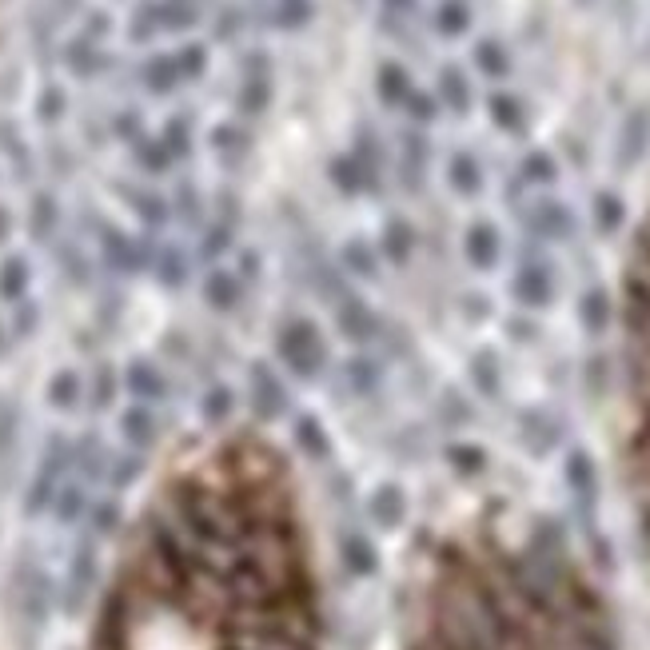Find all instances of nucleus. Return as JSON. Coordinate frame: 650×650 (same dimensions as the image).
Here are the masks:
<instances>
[{
  "label": "nucleus",
  "instance_id": "f257e3e1",
  "mask_svg": "<svg viewBox=\"0 0 650 650\" xmlns=\"http://www.w3.org/2000/svg\"><path fill=\"white\" fill-rule=\"evenodd\" d=\"M108 650H228L216 615L172 591H152L132 579L108 603L104 615Z\"/></svg>",
  "mask_w": 650,
  "mask_h": 650
},
{
  "label": "nucleus",
  "instance_id": "f03ea898",
  "mask_svg": "<svg viewBox=\"0 0 650 650\" xmlns=\"http://www.w3.org/2000/svg\"><path fill=\"white\" fill-rule=\"evenodd\" d=\"M8 607H12V619H16V631L24 639V647L32 650L40 643L52 611L60 607V587L52 583V575L44 571L40 555L32 547H20L12 567H8Z\"/></svg>",
  "mask_w": 650,
  "mask_h": 650
},
{
  "label": "nucleus",
  "instance_id": "7ed1b4c3",
  "mask_svg": "<svg viewBox=\"0 0 650 650\" xmlns=\"http://www.w3.org/2000/svg\"><path fill=\"white\" fill-rule=\"evenodd\" d=\"M68 471H72V439L64 431H48L40 459L32 467V479L24 487V503H20L24 519H40L52 511V499H56L60 483L68 479Z\"/></svg>",
  "mask_w": 650,
  "mask_h": 650
},
{
  "label": "nucleus",
  "instance_id": "20e7f679",
  "mask_svg": "<svg viewBox=\"0 0 650 650\" xmlns=\"http://www.w3.org/2000/svg\"><path fill=\"white\" fill-rule=\"evenodd\" d=\"M100 587V539H92L88 531L76 539L72 555H68V571H64V583H60V611L68 619H80L92 603Z\"/></svg>",
  "mask_w": 650,
  "mask_h": 650
},
{
  "label": "nucleus",
  "instance_id": "39448f33",
  "mask_svg": "<svg viewBox=\"0 0 650 650\" xmlns=\"http://www.w3.org/2000/svg\"><path fill=\"white\" fill-rule=\"evenodd\" d=\"M276 359L300 375V379H316L327 367V343L320 327L312 320H288L276 335Z\"/></svg>",
  "mask_w": 650,
  "mask_h": 650
},
{
  "label": "nucleus",
  "instance_id": "423d86ee",
  "mask_svg": "<svg viewBox=\"0 0 650 650\" xmlns=\"http://www.w3.org/2000/svg\"><path fill=\"white\" fill-rule=\"evenodd\" d=\"M120 379H124V391L132 395V403L160 407V403H168V395H172L168 371H164L156 359H148V355H132V359L120 367Z\"/></svg>",
  "mask_w": 650,
  "mask_h": 650
},
{
  "label": "nucleus",
  "instance_id": "0eeeda50",
  "mask_svg": "<svg viewBox=\"0 0 650 650\" xmlns=\"http://www.w3.org/2000/svg\"><path fill=\"white\" fill-rule=\"evenodd\" d=\"M248 407L260 423H272L288 411V387L280 383V375L264 359H256L248 367Z\"/></svg>",
  "mask_w": 650,
  "mask_h": 650
},
{
  "label": "nucleus",
  "instance_id": "6e6552de",
  "mask_svg": "<svg viewBox=\"0 0 650 650\" xmlns=\"http://www.w3.org/2000/svg\"><path fill=\"white\" fill-rule=\"evenodd\" d=\"M116 435H120V443L128 451L148 455L160 443V415H156V407H148V403H124L120 415H116Z\"/></svg>",
  "mask_w": 650,
  "mask_h": 650
},
{
  "label": "nucleus",
  "instance_id": "1a4fd4ad",
  "mask_svg": "<svg viewBox=\"0 0 650 650\" xmlns=\"http://www.w3.org/2000/svg\"><path fill=\"white\" fill-rule=\"evenodd\" d=\"M20 427H24L20 403H16L12 395H4V391H0V499L8 495V487H12V475H16Z\"/></svg>",
  "mask_w": 650,
  "mask_h": 650
},
{
  "label": "nucleus",
  "instance_id": "9d476101",
  "mask_svg": "<svg viewBox=\"0 0 650 650\" xmlns=\"http://www.w3.org/2000/svg\"><path fill=\"white\" fill-rule=\"evenodd\" d=\"M108 459H112V447L96 431H84L80 439H72V471L68 475L88 483V487H96L108 475Z\"/></svg>",
  "mask_w": 650,
  "mask_h": 650
},
{
  "label": "nucleus",
  "instance_id": "9b49d317",
  "mask_svg": "<svg viewBox=\"0 0 650 650\" xmlns=\"http://www.w3.org/2000/svg\"><path fill=\"white\" fill-rule=\"evenodd\" d=\"M120 391H124V379H120V367H116V363L96 359L92 371H84V407H88L92 415L112 411L116 399H120Z\"/></svg>",
  "mask_w": 650,
  "mask_h": 650
},
{
  "label": "nucleus",
  "instance_id": "f8f14e48",
  "mask_svg": "<svg viewBox=\"0 0 650 650\" xmlns=\"http://www.w3.org/2000/svg\"><path fill=\"white\" fill-rule=\"evenodd\" d=\"M44 403L56 415H76L84 411V371L80 367H56L44 383Z\"/></svg>",
  "mask_w": 650,
  "mask_h": 650
},
{
  "label": "nucleus",
  "instance_id": "ddd939ff",
  "mask_svg": "<svg viewBox=\"0 0 650 650\" xmlns=\"http://www.w3.org/2000/svg\"><path fill=\"white\" fill-rule=\"evenodd\" d=\"M88 507H92V487L68 475V479L60 483V491H56V499H52V511H48V515H52L60 527H84Z\"/></svg>",
  "mask_w": 650,
  "mask_h": 650
},
{
  "label": "nucleus",
  "instance_id": "4468645a",
  "mask_svg": "<svg viewBox=\"0 0 650 650\" xmlns=\"http://www.w3.org/2000/svg\"><path fill=\"white\" fill-rule=\"evenodd\" d=\"M335 324L351 343H371L379 335V320L371 316V308L355 296H339L335 300Z\"/></svg>",
  "mask_w": 650,
  "mask_h": 650
},
{
  "label": "nucleus",
  "instance_id": "2eb2a0df",
  "mask_svg": "<svg viewBox=\"0 0 650 650\" xmlns=\"http://www.w3.org/2000/svg\"><path fill=\"white\" fill-rule=\"evenodd\" d=\"M650 148V108H635L619 132V168H635Z\"/></svg>",
  "mask_w": 650,
  "mask_h": 650
},
{
  "label": "nucleus",
  "instance_id": "dca6fc26",
  "mask_svg": "<svg viewBox=\"0 0 650 650\" xmlns=\"http://www.w3.org/2000/svg\"><path fill=\"white\" fill-rule=\"evenodd\" d=\"M367 519H371L379 531H395V527L407 519V495H403V487H395V483L375 487L371 499H367Z\"/></svg>",
  "mask_w": 650,
  "mask_h": 650
},
{
  "label": "nucleus",
  "instance_id": "f3484780",
  "mask_svg": "<svg viewBox=\"0 0 650 650\" xmlns=\"http://www.w3.org/2000/svg\"><path fill=\"white\" fill-rule=\"evenodd\" d=\"M339 563H343V571L355 575V579H367V575L379 571V555H375L371 539L359 535V531H343V535H339Z\"/></svg>",
  "mask_w": 650,
  "mask_h": 650
},
{
  "label": "nucleus",
  "instance_id": "a211bd4d",
  "mask_svg": "<svg viewBox=\"0 0 650 650\" xmlns=\"http://www.w3.org/2000/svg\"><path fill=\"white\" fill-rule=\"evenodd\" d=\"M511 296H515L523 308H547V304L555 300L551 272H547V268H539V264L523 268V272L515 276V284H511Z\"/></svg>",
  "mask_w": 650,
  "mask_h": 650
},
{
  "label": "nucleus",
  "instance_id": "6ab92c4d",
  "mask_svg": "<svg viewBox=\"0 0 650 650\" xmlns=\"http://www.w3.org/2000/svg\"><path fill=\"white\" fill-rule=\"evenodd\" d=\"M204 304L212 308V312H236V304H240V296H244V284H240V276H232V272H224V268H212L208 276H204Z\"/></svg>",
  "mask_w": 650,
  "mask_h": 650
},
{
  "label": "nucleus",
  "instance_id": "aec40b11",
  "mask_svg": "<svg viewBox=\"0 0 650 650\" xmlns=\"http://www.w3.org/2000/svg\"><path fill=\"white\" fill-rule=\"evenodd\" d=\"M531 228H535V236H543V240H567V236L575 232V216H571L559 200H543V204H535V212H531Z\"/></svg>",
  "mask_w": 650,
  "mask_h": 650
},
{
  "label": "nucleus",
  "instance_id": "412c9836",
  "mask_svg": "<svg viewBox=\"0 0 650 650\" xmlns=\"http://www.w3.org/2000/svg\"><path fill=\"white\" fill-rule=\"evenodd\" d=\"M463 252H467V260H471V268H479V272H491L495 264H499V232L491 228V224H475L471 232H467V240H463Z\"/></svg>",
  "mask_w": 650,
  "mask_h": 650
},
{
  "label": "nucleus",
  "instance_id": "4be33fe9",
  "mask_svg": "<svg viewBox=\"0 0 650 650\" xmlns=\"http://www.w3.org/2000/svg\"><path fill=\"white\" fill-rule=\"evenodd\" d=\"M120 499L116 495H104V499H92V507H88V519H84V531L92 535V539H112L116 531H120Z\"/></svg>",
  "mask_w": 650,
  "mask_h": 650
},
{
  "label": "nucleus",
  "instance_id": "5701e85b",
  "mask_svg": "<svg viewBox=\"0 0 650 650\" xmlns=\"http://www.w3.org/2000/svg\"><path fill=\"white\" fill-rule=\"evenodd\" d=\"M296 447L308 455V463H327L331 459V439H327V431L320 427L316 415L296 419Z\"/></svg>",
  "mask_w": 650,
  "mask_h": 650
},
{
  "label": "nucleus",
  "instance_id": "b1692460",
  "mask_svg": "<svg viewBox=\"0 0 650 650\" xmlns=\"http://www.w3.org/2000/svg\"><path fill=\"white\" fill-rule=\"evenodd\" d=\"M28 284H32V272H28V260L24 256H8L0 264V300L12 308L20 300H28Z\"/></svg>",
  "mask_w": 650,
  "mask_h": 650
},
{
  "label": "nucleus",
  "instance_id": "393cba45",
  "mask_svg": "<svg viewBox=\"0 0 650 650\" xmlns=\"http://www.w3.org/2000/svg\"><path fill=\"white\" fill-rule=\"evenodd\" d=\"M200 415H204L208 427H224L236 415V391L228 383H212L204 391V399H200Z\"/></svg>",
  "mask_w": 650,
  "mask_h": 650
},
{
  "label": "nucleus",
  "instance_id": "a878e982",
  "mask_svg": "<svg viewBox=\"0 0 650 650\" xmlns=\"http://www.w3.org/2000/svg\"><path fill=\"white\" fill-rule=\"evenodd\" d=\"M144 459L148 455H136V451H112V459H108V475H104V483L112 487V491H128L140 475H144Z\"/></svg>",
  "mask_w": 650,
  "mask_h": 650
},
{
  "label": "nucleus",
  "instance_id": "bb28decb",
  "mask_svg": "<svg viewBox=\"0 0 650 650\" xmlns=\"http://www.w3.org/2000/svg\"><path fill=\"white\" fill-rule=\"evenodd\" d=\"M447 180H451V188L459 196H475L483 188V168H479V160L471 152H455L451 164H447Z\"/></svg>",
  "mask_w": 650,
  "mask_h": 650
},
{
  "label": "nucleus",
  "instance_id": "cd10ccee",
  "mask_svg": "<svg viewBox=\"0 0 650 650\" xmlns=\"http://www.w3.org/2000/svg\"><path fill=\"white\" fill-rule=\"evenodd\" d=\"M40 324H44V312H40L36 300H20V304L8 308V331H12L16 343H32L40 335Z\"/></svg>",
  "mask_w": 650,
  "mask_h": 650
},
{
  "label": "nucleus",
  "instance_id": "c85d7f7f",
  "mask_svg": "<svg viewBox=\"0 0 650 650\" xmlns=\"http://www.w3.org/2000/svg\"><path fill=\"white\" fill-rule=\"evenodd\" d=\"M611 296L603 292V288H595V292H587L583 300H579V320H583V327L591 331V335H603L607 327H611Z\"/></svg>",
  "mask_w": 650,
  "mask_h": 650
},
{
  "label": "nucleus",
  "instance_id": "c756f323",
  "mask_svg": "<svg viewBox=\"0 0 650 650\" xmlns=\"http://www.w3.org/2000/svg\"><path fill=\"white\" fill-rule=\"evenodd\" d=\"M339 264H343L351 276H359V280H375V272H379L375 252H371V244H363V240H347L343 252H339Z\"/></svg>",
  "mask_w": 650,
  "mask_h": 650
},
{
  "label": "nucleus",
  "instance_id": "7c9ffc66",
  "mask_svg": "<svg viewBox=\"0 0 650 650\" xmlns=\"http://www.w3.org/2000/svg\"><path fill=\"white\" fill-rule=\"evenodd\" d=\"M343 379H347V387L355 391V395H371L375 387H379V363L375 359H367V355H355V359H347V367H343Z\"/></svg>",
  "mask_w": 650,
  "mask_h": 650
},
{
  "label": "nucleus",
  "instance_id": "2f4dec72",
  "mask_svg": "<svg viewBox=\"0 0 650 650\" xmlns=\"http://www.w3.org/2000/svg\"><path fill=\"white\" fill-rule=\"evenodd\" d=\"M407 96H411V76H407V68L383 64V68H379V100H383V104H407Z\"/></svg>",
  "mask_w": 650,
  "mask_h": 650
},
{
  "label": "nucleus",
  "instance_id": "473e14b6",
  "mask_svg": "<svg viewBox=\"0 0 650 650\" xmlns=\"http://www.w3.org/2000/svg\"><path fill=\"white\" fill-rule=\"evenodd\" d=\"M475 64H479V72L491 76V80H503V76L511 72V56L503 52L499 40H479V44H475Z\"/></svg>",
  "mask_w": 650,
  "mask_h": 650
},
{
  "label": "nucleus",
  "instance_id": "72a5a7b5",
  "mask_svg": "<svg viewBox=\"0 0 650 650\" xmlns=\"http://www.w3.org/2000/svg\"><path fill=\"white\" fill-rule=\"evenodd\" d=\"M439 96L447 100L451 112H467L471 108V88H467V76L459 68H443L439 72Z\"/></svg>",
  "mask_w": 650,
  "mask_h": 650
},
{
  "label": "nucleus",
  "instance_id": "f704fd0d",
  "mask_svg": "<svg viewBox=\"0 0 650 650\" xmlns=\"http://www.w3.org/2000/svg\"><path fill=\"white\" fill-rule=\"evenodd\" d=\"M471 383L479 387L483 399H495L499 395V359H495V351H479L471 359Z\"/></svg>",
  "mask_w": 650,
  "mask_h": 650
},
{
  "label": "nucleus",
  "instance_id": "c9c22d12",
  "mask_svg": "<svg viewBox=\"0 0 650 650\" xmlns=\"http://www.w3.org/2000/svg\"><path fill=\"white\" fill-rule=\"evenodd\" d=\"M411 248H415V232H411V224L391 220L387 232H383V256H387L391 264H403V260L411 256Z\"/></svg>",
  "mask_w": 650,
  "mask_h": 650
},
{
  "label": "nucleus",
  "instance_id": "e433bc0d",
  "mask_svg": "<svg viewBox=\"0 0 650 650\" xmlns=\"http://www.w3.org/2000/svg\"><path fill=\"white\" fill-rule=\"evenodd\" d=\"M467 24H471V8H467V0H443V4H439V12H435V28H439L443 36H463Z\"/></svg>",
  "mask_w": 650,
  "mask_h": 650
},
{
  "label": "nucleus",
  "instance_id": "4c0bfd02",
  "mask_svg": "<svg viewBox=\"0 0 650 650\" xmlns=\"http://www.w3.org/2000/svg\"><path fill=\"white\" fill-rule=\"evenodd\" d=\"M331 180H335V188H339V192L355 196V192L367 184V168H363L355 156H343V160H335V164H331Z\"/></svg>",
  "mask_w": 650,
  "mask_h": 650
},
{
  "label": "nucleus",
  "instance_id": "58836bf2",
  "mask_svg": "<svg viewBox=\"0 0 650 650\" xmlns=\"http://www.w3.org/2000/svg\"><path fill=\"white\" fill-rule=\"evenodd\" d=\"M567 483L575 487L579 499H591V495H595V463H591L583 451H575V455L567 459Z\"/></svg>",
  "mask_w": 650,
  "mask_h": 650
},
{
  "label": "nucleus",
  "instance_id": "ea45409f",
  "mask_svg": "<svg viewBox=\"0 0 650 650\" xmlns=\"http://www.w3.org/2000/svg\"><path fill=\"white\" fill-rule=\"evenodd\" d=\"M491 120L503 128V132H523V108H519V100H511V96H491Z\"/></svg>",
  "mask_w": 650,
  "mask_h": 650
},
{
  "label": "nucleus",
  "instance_id": "a19ab883",
  "mask_svg": "<svg viewBox=\"0 0 650 650\" xmlns=\"http://www.w3.org/2000/svg\"><path fill=\"white\" fill-rule=\"evenodd\" d=\"M312 20V0H276L272 8V24L280 28H300Z\"/></svg>",
  "mask_w": 650,
  "mask_h": 650
},
{
  "label": "nucleus",
  "instance_id": "79ce46f5",
  "mask_svg": "<svg viewBox=\"0 0 650 650\" xmlns=\"http://www.w3.org/2000/svg\"><path fill=\"white\" fill-rule=\"evenodd\" d=\"M595 224H599V232H615L623 224V200L615 192L595 196Z\"/></svg>",
  "mask_w": 650,
  "mask_h": 650
},
{
  "label": "nucleus",
  "instance_id": "37998d69",
  "mask_svg": "<svg viewBox=\"0 0 650 650\" xmlns=\"http://www.w3.org/2000/svg\"><path fill=\"white\" fill-rule=\"evenodd\" d=\"M156 276H160L164 288H184V280H188V260H184L176 248H168V252L160 256V264H156Z\"/></svg>",
  "mask_w": 650,
  "mask_h": 650
},
{
  "label": "nucleus",
  "instance_id": "c03bdc74",
  "mask_svg": "<svg viewBox=\"0 0 650 650\" xmlns=\"http://www.w3.org/2000/svg\"><path fill=\"white\" fill-rule=\"evenodd\" d=\"M447 459H451L455 471H463V475H475V471H483V463H487V455H483L479 447H471V443H451V447H447Z\"/></svg>",
  "mask_w": 650,
  "mask_h": 650
},
{
  "label": "nucleus",
  "instance_id": "a18cd8bd",
  "mask_svg": "<svg viewBox=\"0 0 650 650\" xmlns=\"http://www.w3.org/2000/svg\"><path fill=\"white\" fill-rule=\"evenodd\" d=\"M559 176V168H555V160L547 156V152H531L527 160H523V180H531V184H551Z\"/></svg>",
  "mask_w": 650,
  "mask_h": 650
},
{
  "label": "nucleus",
  "instance_id": "49530a36",
  "mask_svg": "<svg viewBox=\"0 0 650 650\" xmlns=\"http://www.w3.org/2000/svg\"><path fill=\"white\" fill-rule=\"evenodd\" d=\"M48 220L56 224V208H52V200H36V220H32L36 240H44V236H48Z\"/></svg>",
  "mask_w": 650,
  "mask_h": 650
},
{
  "label": "nucleus",
  "instance_id": "de8ad7c7",
  "mask_svg": "<svg viewBox=\"0 0 650 650\" xmlns=\"http://www.w3.org/2000/svg\"><path fill=\"white\" fill-rule=\"evenodd\" d=\"M407 112H411L415 120H431V116H435V100L423 96V92H411V96H407Z\"/></svg>",
  "mask_w": 650,
  "mask_h": 650
},
{
  "label": "nucleus",
  "instance_id": "09e8293b",
  "mask_svg": "<svg viewBox=\"0 0 650 650\" xmlns=\"http://www.w3.org/2000/svg\"><path fill=\"white\" fill-rule=\"evenodd\" d=\"M12 351H16V339H12V331H8V320H0V363H4Z\"/></svg>",
  "mask_w": 650,
  "mask_h": 650
}]
</instances>
